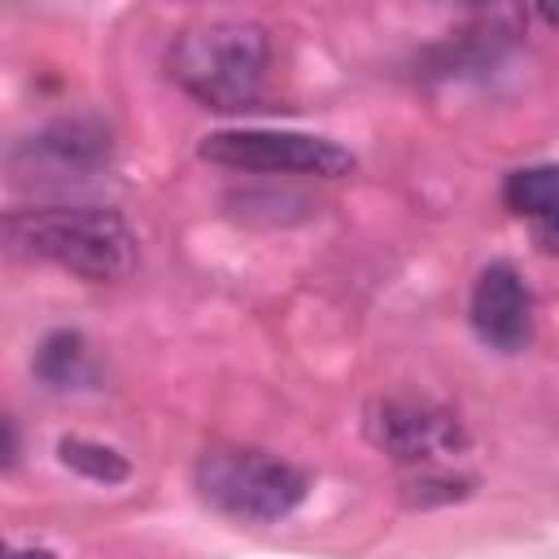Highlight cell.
I'll use <instances>...</instances> for the list:
<instances>
[{"mask_svg":"<svg viewBox=\"0 0 559 559\" xmlns=\"http://www.w3.org/2000/svg\"><path fill=\"white\" fill-rule=\"evenodd\" d=\"M472 328L485 345H493L502 354H515V349L528 345V336H533V297H528V284L520 280L515 266L493 262L476 275Z\"/></svg>","mask_w":559,"mask_h":559,"instance_id":"52a82bcc","label":"cell"},{"mask_svg":"<svg viewBox=\"0 0 559 559\" xmlns=\"http://www.w3.org/2000/svg\"><path fill=\"white\" fill-rule=\"evenodd\" d=\"M57 454H61V463H66V467H74L79 476H87V480H100V485H118V480H127V476H131V463H127L118 450L100 445V441L61 437Z\"/></svg>","mask_w":559,"mask_h":559,"instance_id":"30bf717a","label":"cell"},{"mask_svg":"<svg viewBox=\"0 0 559 559\" xmlns=\"http://www.w3.org/2000/svg\"><path fill=\"white\" fill-rule=\"evenodd\" d=\"M9 559H57V555L44 546H22V550H9Z\"/></svg>","mask_w":559,"mask_h":559,"instance_id":"5bb4252c","label":"cell"},{"mask_svg":"<svg viewBox=\"0 0 559 559\" xmlns=\"http://www.w3.org/2000/svg\"><path fill=\"white\" fill-rule=\"evenodd\" d=\"M4 240L26 253L57 262L83 280L109 284L135 271V236L122 214L100 205H44V210H13L4 218Z\"/></svg>","mask_w":559,"mask_h":559,"instance_id":"6da1fadb","label":"cell"},{"mask_svg":"<svg viewBox=\"0 0 559 559\" xmlns=\"http://www.w3.org/2000/svg\"><path fill=\"white\" fill-rule=\"evenodd\" d=\"M197 489L223 515L271 524L306 498V476L266 450L214 445L197 459Z\"/></svg>","mask_w":559,"mask_h":559,"instance_id":"3957f363","label":"cell"},{"mask_svg":"<svg viewBox=\"0 0 559 559\" xmlns=\"http://www.w3.org/2000/svg\"><path fill=\"white\" fill-rule=\"evenodd\" d=\"M17 463V432H13V419H4V467Z\"/></svg>","mask_w":559,"mask_h":559,"instance_id":"4fadbf2b","label":"cell"},{"mask_svg":"<svg viewBox=\"0 0 559 559\" xmlns=\"http://www.w3.org/2000/svg\"><path fill=\"white\" fill-rule=\"evenodd\" d=\"M502 201L507 210L542 223V218H559V166L542 162V166H520L507 175L502 183Z\"/></svg>","mask_w":559,"mask_h":559,"instance_id":"ba28073f","label":"cell"},{"mask_svg":"<svg viewBox=\"0 0 559 559\" xmlns=\"http://www.w3.org/2000/svg\"><path fill=\"white\" fill-rule=\"evenodd\" d=\"M35 376L48 389H83L96 371H92V354L83 345L79 332H52L39 354H35Z\"/></svg>","mask_w":559,"mask_h":559,"instance_id":"9c48e42d","label":"cell"},{"mask_svg":"<svg viewBox=\"0 0 559 559\" xmlns=\"http://www.w3.org/2000/svg\"><path fill=\"white\" fill-rule=\"evenodd\" d=\"M170 79L210 109H245L258 100L266 70V31L258 22H197L166 48Z\"/></svg>","mask_w":559,"mask_h":559,"instance_id":"7a4b0ae2","label":"cell"},{"mask_svg":"<svg viewBox=\"0 0 559 559\" xmlns=\"http://www.w3.org/2000/svg\"><path fill=\"white\" fill-rule=\"evenodd\" d=\"M533 240L542 253H559V218H542L533 223Z\"/></svg>","mask_w":559,"mask_h":559,"instance_id":"7c38bea8","label":"cell"},{"mask_svg":"<svg viewBox=\"0 0 559 559\" xmlns=\"http://www.w3.org/2000/svg\"><path fill=\"white\" fill-rule=\"evenodd\" d=\"M367 437L393 454L397 463H428L437 454H450L463 445V428L454 415H445L432 402L415 397H389L367 411Z\"/></svg>","mask_w":559,"mask_h":559,"instance_id":"8992f818","label":"cell"},{"mask_svg":"<svg viewBox=\"0 0 559 559\" xmlns=\"http://www.w3.org/2000/svg\"><path fill=\"white\" fill-rule=\"evenodd\" d=\"M463 485H467V480H459V476H419V480H415V485H406V489H424V493H415V498H406V502H419V507H428L432 498L450 502V498H459V493H463Z\"/></svg>","mask_w":559,"mask_h":559,"instance_id":"8fae6325","label":"cell"},{"mask_svg":"<svg viewBox=\"0 0 559 559\" xmlns=\"http://www.w3.org/2000/svg\"><path fill=\"white\" fill-rule=\"evenodd\" d=\"M109 127H100L96 118H61L26 135L9 162L17 179H83L109 162Z\"/></svg>","mask_w":559,"mask_h":559,"instance_id":"5b68a950","label":"cell"},{"mask_svg":"<svg viewBox=\"0 0 559 559\" xmlns=\"http://www.w3.org/2000/svg\"><path fill=\"white\" fill-rule=\"evenodd\" d=\"M201 157L236 170H288V175H319L336 179L354 166L349 148L323 135L306 131H271V127H245V131H214L201 140Z\"/></svg>","mask_w":559,"mask_h":559,"instance_id":"277c9868","label":"cell"}]
</instances>
